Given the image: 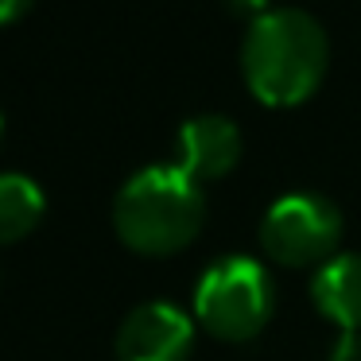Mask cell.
<instances>
[{
  "label": "cell",
  "instance_id": "cell-1",
  "mask_svg": "<svg viewBox=\"0 0 361 361\" xmlns=\"http://www.w3.org/2000/svg\"><path fill=\"white\" fill-rule=\"evenodd\" d=\"M330 66V39L303 8H268L249 20L241 39V78L268 109L311 102Z\"/></svg>",
  "mask_w": 361,
  "mask_h": 361
},
{
  "label": "cell",
  "instance_id": "cell-2",
  "mask_svg": "<svg viewBox=\"0 0 361 361\" xmlns=\"http://www.w3.org/2000/svg\"><path fill=\"white\" fill-rule=\"evenodd\" d=\"M206 221L202 183L183 167L156 164L136 171L113 202V229L140 257H175Z\"/></svg>",
  "mask_w": 361,
  "mask_h": 361
},
{
  "label": "cell",
  "instance_id": "cell-3",
  "mask_svg": "<svg viewBox=\"0 0 361 361\" xmlns=\"http://www.w3.org/2000/svg\"><path fill=\"white\" fill-rule=\"evenodd\" d=\"M276 283L260 260L233 252L221 257L195 283V319L218 342H249L272 322Z\"/></svg>",
  "mask_w": 361,
  "mask_h": 361
},
{
  "label": "cell",
  "instance_id": "cell-4",
  "mask_svg": "<svg viewBox=\"0 0 361 361\" xmlns=\"http://www.w3.org/2000/svg\"><path fill=\"white\" fill-rule=\"evenodd\" d=\"M342 241V214L330 198L295 190L268 206L260 218V249L280 268H319Z\"/></svg>",
  "mask_w": 361,
  "mask_h": 361
},
{
  "label": "cell",
  "instance_id": "cell-5",
  "mask_svg": "<svg viewBox=\"0 0 361 361\" xmlns=\"http://www.w3.org/2000/svg\"><path fill=\"white\" fill-rule=\"evenodd\" d=\"M190 345L195 319L164 299L133 307L117 330V361H187Z\"/></svg>",
  "mask_w": 361,
  "mask_h": 361
},
{
  "label": "cell",
  "instance_id": "cell-6",
  "mask_svg": "<svg viewBox=\"0 0 361 361\" xmlns=\"http://www.w3.org/2000/svg\"><path fill=\"white\" fill-rule=\"evenodd\" d=\"M241 128L233 121L218 117V113H202L179 128L175 167H183L195 183H218L233 175V167L241 164Z\"/></svg>",
  "mask_w": 361,
  "mask_h": 361
},
{
  "label": "cell",
  "instance_id": "cell-7",
  "mask_svg": "<svg viewBox=\"0 0 361 361\" xmlns=\"http://www.w3.org/2000/svg\"><path fill=\"white\" fill-rule=\"evenodd\" d=\"M311 303L338 330H361V252H334L314 268Z\"/></svg>",
  "mask_w": 361,
  "mask_h": 361
},
{
  "label": "cell",
  "instance_id": "cell-8",
  "mask_svg": "<svg viewBox=\"0 0 361 361\" xmlns=\"http://www.w3.org/2000/svg\"><path fill=\"white\" fill-rule=\"evenodd\" d=\"M43 218V190L27 175H0V245L27 237Z\"/></svg>",
  "mask_w": 361,
  "mask_h": 361
},
{
  "label": "cell",
  "instance_id": "cell-9",
  "mask_svg": "<svg viewBox=\"0 0 361 361\" xmlns=\"http://www.w3.org/2000/svg\"><path fill=\"white\" fill-rule=\"evenodd\" d=\"M330 361H361V330H342Z\"/></svg>",
  "mask_w": 361,
  "mask_h": 361
},
{
  "label": "cell",
  "instance_id": "cell-10",
  "mask_svg": "<svg viewBox=\"0 0 361 361\" xmlns=\"http://www.w3.org/2000/svg\"><path fill=\"white\" fill-rule=\"evenodd\" d=\"M32 8V0H0V27L4 24H16L24 12Z\"/></svg>",
  "mask_w": 361,
  "mask_h": 361
}]
</instances>
